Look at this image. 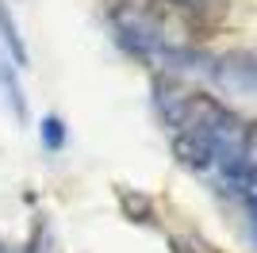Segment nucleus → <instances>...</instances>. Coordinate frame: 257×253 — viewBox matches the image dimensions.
<instances>
[{
    "label": "nucleus",
    "instance_id": "5",
    "mask_svg": "<svg viewBox=\"0 0 257 253\" xmlns=\"http://www.w3.org/2000/svg\"><path fill=\"white\" fill-rule=\"evenodd\" d=\"M0 88H4V100L12 104L16 119H27V107H23V88H20V77H16V65L0 54Z\"/></svg>",
    "mask_w": 257,
    "mask_h": 253
},
{
    "label": "nucleus",
    "instance_id": "8",
    "mask_svg": "<svg viewBox=\"0 0 257 253\" xmlns=\"http://www.w3.org/2000/svg\"><path fill=\"white\" fill-rule=\"evenodd\" d=\"M169 4H181V8H200V4H207V0H169Z\"/></svg>",
    "mask_w": 257,
    "mask_h": 253
},
{
    "label": "nucleus",
    "instance_id": "4",
    "mask_svg": "<svg viewBox=\"0 0 257 253\" xmlns=\"http://www.w3.org/2000/svg\"><path fill=\"white\" fill-rule=\"evenodd\" d=\"M0 42H4L12 65H16V69H27V46H23V35H20V27H16V20H12L8 4H0Z\"/></svg>",
    "mask_w": 257,
    "mask_h": 253
},
{
    "label": "nucleus",
    "instance_id": "6",
    "mask_svg": "<svg viewBox=\"0 0 257 253\" xmlns=\"http://www.w3.org/2000/svg\"><path fill=\"white\" fill-rule=\"evenodd\" d=\"M39 138H43V146L50 150V154H58L69 135H65V123L58 115H43V123H39Z\"/></svg>",
    "mask_w": 257,
    "mask_h": 253
},
{
    "label": "nucleus",
    "instance_id": "2",
    "mask_svg": "<svg viewBox=\"0 0 257 253\" xmlns=\"http://www.w3.org/2000/svg\"><path fill=\"white\" fill-rule=\"evenodd\" d=\"M107 27L131 58H142V62H154V65H184V69H192L200 62L207 69V58L196 54L181 39L169 12L161 8V0H111L107 4Z\"/></svg>",
    "mask_w": 257,
    "mask_h": 253
},
{
    "label": "nucleus",
    "instance_id": "3",
    "mask_svg": "<svg viewBox=\"0 0 257 253\" xmlns=\"http://www.w3.org/2000/svg\"><path fill=\"white\" fill-rule=\"evenodd\" d=\"M207 73L223 88L257 92V54L253 50H234V54H223V58H207Z\"/></svg>",
    "mask_w": 257,
    "mask_h": 253
},
{
    "label": "nucleus",
    "instance_id": "7",
    "mask_svg": "<svg viewBox=\"0 0 257 253\" xmlns=\"http://www.w3.org/2000/svg\"><path fill=\"white\" fill-rule=\"evenodd\" d=\"M119 203H123V211H127L135 222H154V207L146 196H139V192H119Z\"/></svg>",
    "mask_w": 257,
    "mask_h": 253
},
{
    "label": "nucleus",
    "instance_id": "1",
    "mask_svg": "<svg viewBox=\"0 0 257 253\" xmlns=\"http://www.w3.org/2000/svg\"><path fill=\"white\" fill-rule=\"evenodd\" d=\"M154 107L169 126L173 154L192 173L211 177L234 200L257 203V131L253 123L230 111L223 100L188 88V84L158 77Z\"/></svg>",
    "mask_w": 257,
    "mask_h": 253
}]
</instances>
